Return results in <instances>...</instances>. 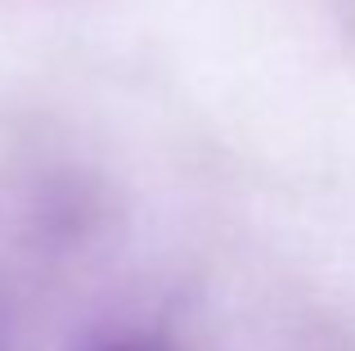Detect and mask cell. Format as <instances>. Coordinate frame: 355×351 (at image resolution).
I'll return each instance as SVG.
<instances>
[{
	"mask_svg": "<svg viewBox=\"0 0 355 351\" xmlns=\"http://www.w3.org/2000/svg\"><path fill=\"white\" fill-rule=\"evenodd\" d=\"M104 351H166V347L153 338H121V343H108Z\"/></svg>",
	"mask_w": 355,
	"mask_h": 351,
	"instance_id": "6da1fadb",
	"label": "cell"
}]
</instances>
